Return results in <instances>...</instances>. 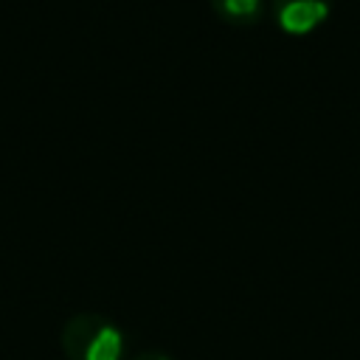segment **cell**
Segmentation results:
<instances>
[{
  "mask_svg": "<svg viewBox=\"0 0 360 360\" xmlns=\"http://www.w3.org/2000/svg\"><path fill=\"white\" fill-rule=\"evenodd\" d=\"M132 360H174V357L166 354V352H160V349H143V352L132 354Z\"/></svg>",
  "mask_w": 360,
  "mask_h": 360,
  "instance_id": "cell-4",
  "label": "cell"
},
{
  "mask_svg": "<svg viewBox=\"0 0 360 360\" xmlns=\"http://www.w3.org/2000/svg\"><path fill=\"white\" fill-rule=\"evenodd\" d=\"M270 20L287 37H309L315 34L335 8V0H267Z\"/></svg>",
  "mask_w": 360,
  "mask_h": 360,
  "instance_id": "cell-2",
  "label": "cell"
},
{
  "mask_svg": "<svg viewBox=\"0 0 360 360\" xmlns=\"http://www.w3.org/2000/svg\"><path fill=\"white\" fill-rule=\"evenodd\" d=\"M208 8L231 28H253L270 14L267 0H208Z\"/></svg>",
  "mask_w": 360,
  "mask_h": 360,
  "instance_id": "cell-3",
  "label": "cell"
},
{
  "mask_svg": "<svg viewBox=\"0 0 360 360\" xmlns=\"http://www.w3.org/2000/svg\"><path fill=\"white\" fill-rule=\"evenodd\" d=\"M65 360H124L127 335L115 321L98 312H76L59 329Z\"/></svg>",
  "mask_w": 360,
  "mask_h": 360,
  "instance_id": "cell-1",
  "label": "cell"
}]
</instances>
